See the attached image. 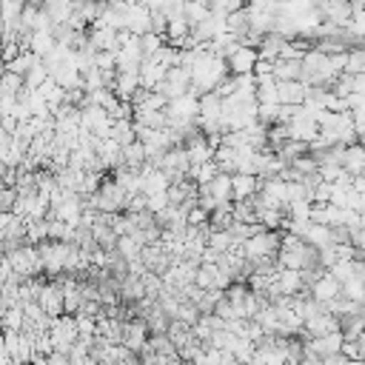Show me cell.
<instances>
[{"label": "cell", "mask_w": 365, "mask_h": 365, "mask_svg": "<svg viewBox=\"0 0 365 365\" xmlns=\"http://www.w3.org/2000/svg\"><path fill=\"white\" fill-rule=\"evenodd\" d=\"M279 245H282V240H279L274 231H257L251 240H245V242H242L245 257H248V259H254V262H262V259L274 257V251H277Z\"/></svg>", "instance_id": "1"}, {"label": "cell", "mask_w": 365, "mask_h": 365, "mask_svg": "<svg viewBox=\"0 0 365 365\" xmlns=\"http://www.w3.org/2000/svg\"><path fill=\"white\" fill-rule=\"evenodd\" d=\"M125 29L131 34H148L151 31V9L145 3L125 6Z\"/></svg>", "instance_id": "2"}, {"label": "cell", "mask_w": 365, "mask_h": 365, "mask_svg": "<svg viewBox=\"0 0 365 365\" xmlns=\"http://www.w3.org/2000/svg\"><path fill=\"white\" fill-rule=\"evenodd\" d=\"M257 63H259V51H257L254 46H240V48L228 57L231 74H254Z\"/></svg>", "instance_id": "3"}, {"label": "cell", "mask_w": 365, "mask_h": 365, "mask_svg": "<svg viewBox=\"0 0 365 365\" xmlns=\"http://www.w3.org/2000/svg\"><path fill=\"white\" fill-rule=\"evenodd\" d=\"M308 83L302 80H279V103L282 106H302L308 97Z\"/></svg>", "instance_id": "4"}, {"label": "cell", "mask_w": 365, "mask_h": 365, "mask_svg": "<svg viewBox=\"0 0 365 365\" xmlns=\"http://www.w3.org/2000/svg\"><path fill=\"white\" fill-rule=\"evenodd\" d=\"M339 291H342V282H339L334 274H319V279L314 282V297H317L319 302H331V299H336Z\"/></svg>", "instance_id": "5"}, {"label": "cell", "mask_w": 365, "mask_h": 365, "mask_svg": "<svg viewBox=\"0 0 365 365\" xmlns=\"http://www.w3.org/2000/svg\"><path fill=\"white\" fill-rule=\"evenodd\" d=\"M40 308L46 314H57L60 308H66V291H60L57 285H46L40 291Z\"/></svg>", "instance_id": "6"}, {"label": "cell", "mask_w": 365, "mask_h": 365, "mask_svg": "<svg viewBox=\"0 0 365 365\" xmlns=\"http://www.w3.org/2000/svg\"><path fill=\"white\" fill-rule=\"evenodd\" d=\"M274 77L277 80H302V60H277Z\"/></svg>", "instance_id": "7"}, {"label": "cell", "mask_w": 365, "mask_h": 365, "mask_svg": "<svg viewBox=\"0 0 365 365\" xmlns=\"http://www.w3.org/2000/svg\"><path fill=\"white\" fill-rule=\"evenodd\" d=\"M257 191V174H234V200H248Z\"/></svg>", "instance_id": "8"}, {"label": "cell", "mask_w": 365, "mask_h": 365, "mask_svg": "<svg viewBox=\"0 0 365 365\" xmlns=\"http://www.w3.org/2000/svg\"><path fill=\"white\" fill-rule=\"evenodd\" d=\"M182 14H185V20L191 23V29L197 26V23H202L208 14H211V9L208 6H202V3H197V0H188L185 3V9H182Z\"/></svg>", "instance_id": "9"}, {"label": "cell", "mask_w": 365, "mask_h": 365, "mask_svg": "<svg viewBox=\"0 0 365 365\" xmlns=\"http://www.w3.org/2000/svg\"><path fill=\"white\" fill-rule=\"evenodd\" d=\"M345 74H365V48H354L348 51V66H345Z\"/></svg>", "instance_id": "10"}, {"label": "cell", "mask_w": 365, "mask_h": 365, "mask_svg": "<svg viewBox=\"0 0 365 365\" xmlns=\"http://www.w3.org/2000/svg\"><path fill=\"white\" fill-rule=\"evenodd\" d=\"M240 9H245V0H211V11H217V14H234V11H240Z\"/></svg>", "instance_id": "11"}, {"label": "cell", "mask_w": 365, "mask_h": 365, "mask_svg": "<svg viewBox=\"0 0 365 365\" xmlns=\"http://www.w3.org/2000/svg\"><path fill=\"white\" fill-rule=\"evenodd\" d=\"M163 46H165V37H163V34H157V31H148V34H143V48H145V57L157 54Z\"/></svg>", "instance_id": "12"}, {"label": "cell", "mask_w": 365, "mask_h": 365, "mask_svg": "<svg viewBox=\"0 0 365 365\" xmlns=\"http://www.w3.org/2000/svg\"><path fill=\"white\" fill-rule=\"evenodd\" d=\"M197 3H202V6H208V9H211V0H197Z\"/></svg>", "instance_id": "13"}]
</instances>
